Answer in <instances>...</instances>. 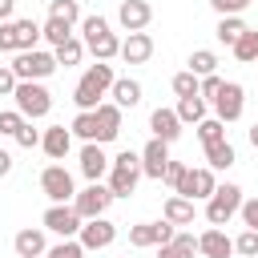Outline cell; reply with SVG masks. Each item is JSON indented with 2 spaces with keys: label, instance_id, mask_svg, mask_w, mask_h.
<instances>
[{
  "label": "cell",
  "instance_id": "5",
  "mask_svg": "<svg viewBox=\"0 0 258 258\" xmlns=\"http://www.w3.org/2000/svg\"><path fill=\"white\" fill-rule=\"evenodd\" d=\"M40 44V24L36 20H8L0 24V52H32Z\"/></svg>",
  "mask_w": 258,
  "mask_h": 258
},
{
  "label": "cell",
  "instance_id": "50",
  "mask_svg": "<svg viewBox=\"0 0 258 258\" xmlns=\"http://www.w3.org/2000/svg\"><path fill=\"white\" fill-rule=\"evenodd\" d=\"M246 137H250V145H254V149H258V121H254V125H250V133H246Z\"/></svg>",
  "mask_w": 258,
  "mask_h": 258
},
{
  "label": "cell",
  "instance_id": "38",
  "mask_svg": "<svg viewBox=\"0 0 258 258\" xmlns=\"http://www.w3.org/2000/svg\"><path fill=\"white\" fill-rule=\"evenodd\" d=\"M198 85H202V81H198L189 69H181V73L173 77V93H177V101H181V97H198Z\"/></svg>",
  "mask_w": 258,
  "mask_h": 258
},
{
  "label": "cell",
  "instance_id": "41",
  "mask_svg": "<svg viewBox=\"0 0 258 258\" xmlns=\"http://www.w3.org/2000/svg\"><path fill=\"white\" fill-rule=\"evenodd\" d=\"M40 137H44V133H40V129H32V121H24V125H20V133H16V145H20V149H36V145H40Z\"/></svg>",
  "mask_w": 258,
  "mask_h": 258
},
{
  "label": "cell",
  "instance_id": "34",
  "mask_svg": "<svg viewBox=\"0 0 258 258\" xmlns=\"http://www.w3.org/2000/svg\"><path fill=\"white\" fill-rule=\"evenodd\" d=\"M48 16L52 20H64V24H77L81 20V4L77 0H52L48 4Z\"/></svg>",
  "mask_w": 258,
  "mask_h": 258
},
{
  "label": "cell",
  "instance_id": "18",
  "mask_svg": "<svg viewBox=\"0 0 258 258\" xmlns=\"http://www.w3.org/2000/svg\"><path fill=\"white\" fill-rule=\"evenodd\" d=\"M149 56H153V36L149 32H129L121 40V60L125 64H145Z\"/></svg>",
  "mask_w": 258,
  "mask_h": 258
},
{
  "label": "cell",
  "instance_id": "2",
  "mask_svg": "<svg viewBox=\"0 0 258 258\" xmlns=\"http://www.w3.org/2000/svg\"><path fill=\"white\" fill-rule=\"evenodd\" d=\"M81 32H85V48H89L97 60L121 56V40H117V32L109 28L105 16H85V20H81Z\"/></svg>",
  "mask_w": 258,
  "mask_h": 258
},
{
  "label": "cell",
  "instance_id": "29",
  "mask_svg": "<svg viewBox=\"0 0 258 258\" xmlns=\"http://www.w3.org/2000/svg\"><path fill=\"white\" fill-rule=\"evenodd\" d=\"M189 73H194L198 81H202V77H214V73H218V56H214L210 48H194V52H189Z\"/></svg>",
  "mask_w": 258,
  "mask_h": 258
},
{
  "label": "cell",
  "instance_id": "9",
  "mask_svg": "<svg viewBox=\"0 0 258 258\" xmlns=\"http://www.w3.org/2000/svg\"><path fill=\"white\" fill-rule=\"evenodd\" d=\"M40 189H44V198H48L52 206H69V202L77 198L73 173H69L64 165H48V169L40 173Z\"/></svg>",
  "mask_w": 258,
  "mask_h": 258
},
{
  "label": "cell",
  "instance_id": "49",
  "mask_svg": "<svg viewBox=\"0 0 258 258\" xmlns=\"http://www.w3.org/2000/svg\"><path fill=\"white\" fill-rule=\"evenodd\" d=\"M157 258H181V254H177L173 246H161V250H157Z\"/></svg>",
  "mask_w": 258,
  "mask_h": 258
},
{
  "label": "cell",
  "instance_id": "20",
  "mask_svg": "<svg viewBox=\"0 0 258 258\" xmlns=\"http://www.w3.org/2000/svg\"><path fill=\"white\" fill-rule=\"evenodd\" d=\"M149 129H153V137L165 141V145H173V141L181 137V121H177L173 109H153V113H149Z\"/></svg>",
  "mask_w": 258,
  "mask_h": 258
},
{
  "label": "cell",
  "instance_id": "44",
  "mask_svg": "<svg viewBox=\"0 0 258 258\" xmlns=\"http://www.w3.org/2000/svg\"><path fill=\"white\" fill-rule=\"evenodd\" d=\"M185 169H189V165H181V161H169V169H165V177H161V181H165V185H169V189L177 194V185H181Z\"/></svg>",
  "mask_w": 258,
  "mask_h": 258
},
{
  "label": "cell",
  "instance_id": "25",
  "mask_svg": "<svg viewBox=\"0 0 258 258\" xmlns=\"http://www.w3.org/2000/svg\"><path fill=\"white\" fill-rule=\"evenodd\" d=\"M161 214H165V222H169V226H189L198 210H194V202H189V198H177V194H173V198H165V210H161Z\"/></svg>",
  "mask_w": 258,
  "mask_h": 258
},
{
  "label": "cell",
  "instance_id": "45",
  "mask_svg": "<svg viewBox=\"0 0 258 258\" xmlns=\"http://www.w3.org/2000/svg\"><path fill=\"white\" fill-rule=\"evenodd\" d=\"M16 73H12V64H0V97H12L16 93Z\"/></svg>",
  "mask_w": 258,
  "mask_h": 258
},
{
  "label": "cell",
  "instance_id": "33",
  "mask_svg": "<svg viewBox=\"0 0 258 258\" xmlns=\"http://www.w3.org/2000/svg\"><path fill=\"white\" fill-rule=\"evenodd\" d=\"M69 129H73V137H81V141H97V109H93V113H77Z\"/></svg>",
  "mask_w": 258,
  "mask_h": 258
},
{
  "label": "cell",
  "instance_id": "42",
  "mask_svg": "<svg viewBox=\"0 0 258 258\" xmlns=\"http://www.w3.org/2000/svg\"><path fill=\"white\" fill-rule=\"evenodd\" d=\"M222 85H226V81H222L218 73H214V77H202V85H198V97H202V101H214V97L222 93Z\"/></svg>",
  "mask_w": 258,
  "mask_h": 258
},
{
  "label": "cell",
  "instance_id": "3",
  "mask_svg": "<svg viewBox=\"0 0 258 258\" xmlns=\"http://www.w3.org/2000/svg\"><path fill=\"white\" fill-rule=\"evenodd\" d=\"M137 181H141V153H133V149L117 153L113 165H109V189H113V198H129L137 189Z\"/></svg>",
  "mask_w": 258,
  "mask_h": 258
},
{
  "label": "cell",
  "instance_id": "23",
  "mask_svg": "<svg viewBox=\"0 0 258 258\" xmlns=\"http://www.w3.org/2000/svg\"><path fill=\"white\" fill-rule=\"evenodd\" d=\"M12 246H16V254H20V258H44V254H48V242H44V230H36V226H28V230H20V234L12 238Z\"/></svg>",
  "mask_w": 258,
  "mask_h": 258
},
{
  "label": "cell",
  "instance_id": "30",
  "mask_svg": "<svg viewBox=\"0 0 258 258\" xmlns=\"http://www.w3.org/2000/svg\"><path fill=\"white\" fill-rule=\"evenodd\" d=\"M40 36H44L52 48H60L64 40H73V24H64V20H52V16H48V20L40 24Z\"/></svg>",
  "mask_w": 258,
  "mask_h": 258
},
{
  "label": "cell",
  "instance_id": "27",
  "mask_svg": "<svg viewBox=\"0 0 258 258\" xmlns=\"http://www.w3.org/2000/svg\"><path fill=\"white\" fill-rule=\"evenodd\" d=\"M173 113H177L181 125H202V121H206V101H202V97H181Z\"/></svg>",
  "mask_w": 258,
  "mask_h": 258
},
{
  "label": "cell",
  "instance_id": "10",
  "mask_svg": "<svg viewBox=\"0 0 258 258\" xmlns=\"http://www.w3.org/2000/svg\"><path fill=\"white\" fill-rule=\"evenodd\" d=\"M214 189H218L214 169H210V165H198V169H185V177H181V185H177V198L210 202V198H214Z\"/></svg>",
  "mask_w": 258,
  "mask_h": 258
},
{
  "label": "cell",
  "instance_id": "36",
  "mask_svg": "<svg viewBox=\"0 0 258 258\" xmlns=\"http://www.w3.org/2000/svg\"><path fill=\"white\" fill-rule=\"evenodd\" d=\"M24 121H28V117H24L20 109H0V137H16Z\"/></svg>",
  "mask_w": 258,
  "mask_h": 258
},
{
  "label": "cell",
  "instance_id": "11",
  "mask_svg": "<svg viewBox=\"0 0 258 258\" xmlns=\"http://www.w3.org/2000/svg\"><path fill=\"white\" fill-rule=\"evenodd\" d=\"M242 109H246V89H242L238 81H226L222 93L214 97V117H218L222 125H230V121L242 117Z\"/></svg>",
  "mask_w": 258,
  "mask_h": 258
},
{
  "label": "cell",
  "instance_id": "13",
  "mask_svg": "<svg viewBox=\"0 0 258 258\" xmlns=\"http://www.w3.org/2000/svg\"><path fill=\"white\" fill-rule=\"evenodd\" d=\"M81 226H85V218L73 210V202H69V206H48V210H44V230H52V234H60V238H77Z\"/></svg>",
  "mask_w": 258,
  "mask_h": 258
},
{
  "label": "cell",
  "instance_id": "47",
  "mask_svg": "<svg viewBox=\"0 0 258 258\" xmlns=\"http://www.w3.org/2000/svg\"><path fill=\"white\" fill-rule=\"evenodd\" d=\"M12 12H16V0H0V24H8V20H16Z\"/></svg>",
  "mask_w": 258,
  "mask_h": 258
},
{
  "label": "cell",
  "instance_id": "7",
  "mask_svg": "<svg viewBox=\"0 0 258 258\" xmlns=\"http://www.w3.org/2000/svg\"><path fill=\"white\" fill-rule=\"evenodd\" d=\"M242 202H246V198H242V189H238V185H230V181H226V185H218V189H214V198L206 202V222H210V226H226V222L242 210Z\"/></svg>",
  "mask_w": 258,
  "mask_h": 258
},
{
  "label": "cell",
  "instance_id": "22",
  "mask_svg": "<svg viewBox=\"0 0 258 258\" xmlns=\"http://www.w3.org/2000/svg\"><path fill=\"white\" fill-rule=\"evenodd\" d=\"M40 149H44L52 161L69 157V149H73V129H64V125H48L44 137H40Z\"/></svg>",
  "mask_w": 258,
  "mask_h": 258
},
{
  "label": "cell",
  "instance_id": "19",
  "mask_svg": "<svg viewBox=\"0 0 258 258\" xmlns=\"http://www.w3.org/2000/svg\"><path fill=\"white\" fill-rule=\"evenodd\" d=\"M117 133H121V109L113 101H101L97 105V145L117 141Z\"/></svg>",
  "mask_w": 258,
  "mask_h": 258
},
{
  "label": "cell",
  "instance_id": "16",
  "mask_svg": "<svg viewBox=\"0 0 258 258\" xmlns=\"http://www.w3.org/2000/svg\"><path fill=\"white\" fill-rule=\"evenodd\" d=\"M169 161H173V157H169V145H165V141H157V137L141 149V173H145V177H153V181H161V177H165Z\"/></svg>",
  "mask_w": 258,
  "mask_h": 258
},
{
  "label": "cell",
  "instance_id": "48",
  "mask_svg": "<svg viewBox=\"0 0 258 258\" xmlns=\"http://www.w3.org/2000/svg\"><path fill=\"white\" fill-rule=\"evenodd\" d=\"M8 173H12V153L0 149V177H8Z\"/></svg>",
  "mask_w": 258,
  "mask_h": 258
},
{
  "label": "cell",
  "instance_id": "8",
  "mask_svg": "<svg viewBox=\"0 0 258 258\" xmlns=\"http://www.w3.org/2000/svg\"><path fill=\"white\" fill-rule=\"evenodd\" d=\"M113 206V189L109 185H101V181H89L85 189H77V198H73V210L85 218V222H93V218H105V210Z\"/></svg>",
  "mask_w": 258,
  "mask_h": 258
},
{
  "label": "cell",
  "instance_id": "6",
  "mask_svg": "<svg viewBox=\"0 0 258 258\" xmlns=\"http://www.w3.org/2000/svg\"><path fill=\"white\" fill-rule=\"evenodd\" d=\"M56 69H60V64H56V56H52V52H44V48L16 52V60H12L16 81H44V77H52Z\"/></svg>",
  "mask_w": 258,
  "mask_h": 258
},
{
  "label": "cell",
  "instance_id": "1",
  "mask_svg": "<svg viewBox=\"0 0 258 258\" xmlns=\"http://www.w3.org/2000/svg\"><path fill=\"white\" fill-rule=\"evenodd\" d=\"M113 64L109 60H97V64H89L85 73H81V81H77V89H73V105L81 109V113H93L97 105H101V97L105 93H113Z\"/></svg>",
  "mask_w": 258,
  "mask_h": 258
},
{
  "label": "cell",
  "instance_id": "26",
  "mask_svg": "<svg viewBox=\"0 0 258 258\" xmlns=\"http://www.w3.org/2000/svg\"><path fill=\"white\" fill-rule=\"evenodd\" d=\"M238 161V153H234V145L230 141H214V145H206V165L218 173V169H230Z\"/></svg>",
  "mask_w": 258,
  "mask_h": 258
},
{
  "label": "cell",
  "instance_id": "46",
  "mask_svg": "<svg viewBox=\"0 0 258 258\" xmlns=\"http://www.w3.org/2000/svg\"><path fill=\"white\" fill-rule=\"evenodd\" d=\"M238 214H242V226H246V230H258V198L242 202V210H238Z\"/></svg>",
  "mask_w": 258,
  "mask_h": 258
},
{
  "label": "cell",
  "instance_id": "17",
  "mask_svg": "<svg viewBox=\"0 0 258 258\" xmlns=\"http://www.w3.org/2000/svg\"><path fill=\"white\" fill-rule=\"evenodd\" d=\"M198 254L202 258H230L234 254V238L222 226H210V230L198 234Z\"/></svg>",
  "mask_w": 258,
  "mask_h": 258
},
{
  "label": "cell",
  "instance_id": "24",
  "mask_svg": "<svg viewBox=\"0 0 258 258\" xmlns=\"http://www.w3.org/2000/svg\"><path fill=\"white\" fill-rule=\"evenodd\" d=\"M109 97H113L117 109H133V105H141V81H133V77H117Z\"/></svg>",
  "mask_w": 258,
  "mask_h": 258
},
{
  "label": "cell",
  "instance_id": "12",
  "mask_svg": "<svg viewBox=\"0 0 258 258\" xmlns=\"http://www.w3.org/2000/svg\"><path fill=\"white\" fill-rule=\"evenodd\" d=\"M173 226L161 218V222H137V226H129V246H137V250H145V246H169L173 242Z\"/></svg>",
  "mask_w": 258,
  "mask_h": 258
},
{
  "label": "cell",
  "instance_id": "32",
  "mask_svg": "<svg viewBox=\"0 0 258 258\" xmlns=\"http://www.w3.org/2000/svg\"><path fill=\"white\" fill-rule=\"evenodd\" d=\"M52 56H56V64H64V69H69V64H81V56H85V40L73 36V40H64L60 48H52Z\"/></svg>",
  "mask_w": 258,
  "mask_h": 258
},
{
  "label": "cell",
  "instance_id": "15",
  "mask_svg": "<svg viewBox=\"0 0 258 258\" xmlns=\"http://www.w3.org/2000/svg\"><path fill=\"white\" fill-rule=\"evenodd\" d=\"M77 242H81L85 250H105V246H113V242H117V226H113L109 218H93V222H85V226H81Z\"/></svg>",
  "mask_w": 258,
  "mask_h": 258
},
{
  "label": "cell",
  "instance_id": "39",
  "mask_svg": "<svg viewBox=\"0 0 258 258\" xmlns=\"http://www.w3.org/2000/svg\"><path fill=\"white\" fill-rule=\"evenodd\" d=\"M234 254H242V258H258V230H242V234L234 238Z\"/></svg>",
  "mask_w": 258,
  "mask_h": 258
},
{
  "label": "cell",
  "instance_id": "21",
  "mask_svg": "<svg viewBox=\"0 0 258 258\" xmlns=\"http://www.w3.org/2000/svg\"><path fill=\"white\" fill-rule=\"evenodd\" d=\"M109 157H105V149L97 145V141H85V149H81V173L89 177V181H101L105 173H109Z\"/></svg>",
  "mask_w": 258,
  "mask_h": 258
},
{
  "label": "cell",
  "instance_id": "40",
  "mask_svg": "<svg viewBox=\"0 0 258 258\" xmlns=\"http://www.w3.org/2000/svg\"><path fill=\"white\" fill-rule=\"evenodd\" d=\"M210 8H214L218 16H242V12L250 8V0H210Z\"/></svg>",
  "mask_w": 258,
  "mask_h": 258
},
{
  "label": "cell",
  "instance_id": "37",
  "mask_svg": "<svg viewBox=\"0 0 258 258\" xmlns=\"http://www.w3.org/2000/svg\"><path fill=\"white\" fill-rule=\"evenodd\" d=\"M44 258H85V246H81L77 238H60L56 246H48Z\"/></svg>",
  "mask_w": 258,
  "mask_h": 258
},
{
  "label": "cell",
  "instance_id": "31",
  "mask_svg": "<svg viewBox=\"0 0 258 258\" xmlns=\"http://www.w3.org/2000/svg\"><path fill=\"white\" fill-rule=\"evenodd\" d=\"M234 56H238L242 64H254V60H258V28H246V32H242V40L234 44Z\"/></svg>",
  "mask_w": 258,
  "mask_h": 258
},
{
  "label": "cell",
  "instance_id": "4",
  "mask_svg": "<svg viewBox=\"0 0 258 258\" xmlns=\"http://www.w3.org/2000/svg\"><path fill=\"white\" fill-rule=\"evenodd\" d=\"M12 101H16V109L28 121H40V117L52 113V93L44 89V81H20L16 93H12Z\"/></svg>",
  "mask_w": 258,
  "mask_h": 258
},
{
  "label": "cell",
  "instance_id": "43",
  "mask_svg": "<svg viewBox=\"0 0 258 258\" xmlns=\"http://www.w3.org/2000/svg\"><path fill=\"white\" fill-rule=\"evenodd\" d=\"M169 246H173L181 258H194V254H198V238H194V234H173V242H169Z\"/></svg>",
  "mask_w": 258,
  "mask_h": 258
},
{
  "label": "cell",
  "instance_id": "28",
  "mask_svg": "<svg viewBox=\"0 0 258 258\" xmlns=\"http://www.w3.org/2000/svg\"><path fill=\"white\" fill-rule=\"evenodd\" d=\"M214 32H218L222 44L234 48V44L242 40V32H246V20H242V16H218V28H214Z\"/></svg>",
  "mask_w": 258,
  "mask_h": 258
},
{
  "label": "cell",
  "instance_id": "14",
  "mask_svg": "<svg viewBox=\"0 0 258 258\" xmlns=\"http://www.w3.org/2000/svg\"><path fill=\"white\" fill-rule=\"evenodd\" d=\"M149 20H153L149 0H121V4H117V24H121L125 32H145Z\"/></svg>",
  "mask_w": 258,
  "mask_h": 258
},
{
  "label": "cell",
  "instance_id": "35",
  "mask_svg": "<svg viewBox=\"0 0 258 258\" xmlns=\"http://www.w3.org/2000/svg\"><path fill=\"white\" fill-rule=\"evenodd\" d=\"M198 137H202V145H214V141H226V125H222L218 117H206V121L198 125Z\"/></svg>",
  "mask_w": 258,
  "mask_h": 258
}]
</instances>
